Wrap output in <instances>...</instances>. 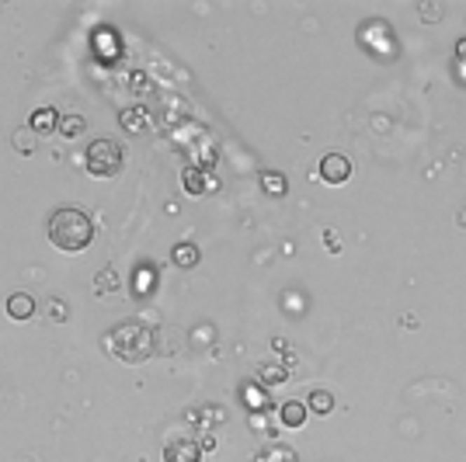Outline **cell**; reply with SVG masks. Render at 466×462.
<instances>
[{
	"label": "cell",
	"mask_w": 466,
	"mask_h": 462,
	"mask_svg": "<svg viewBox=\"0 0 466 462\" xmlns=\"http://www.w3.org/2000/svg\"><path fill=\"white\" fill-rule=\"evenodd\" d=\"M279 421L285 424V428H303V421H306V407H303V403H296V400L282 403V407H279Z\"/></svg>",
	"instance_id": "9"
},
{
	"label": "cell",
	"mask_w": 466,
	"mask_h": 462,
	"mask_svg": "<svg viewBox=\"0 0 466 462\" xmlns=\"http://www.w3.org/2000/svg\"><path fill=\"white\" fill-rule=\"evenodd\" d=\"M185 188L191 191V195H205V178H202V171L188 167L185 171Z\"/></svg>",
	"instance_id": "19"
},
{
	"label": "cell",
	"mask_w": 466,
	"mask_h": 462,
	"mask_svg": "<svg viewBox=\"0 0 466 462\" xmlns=\"http://www.w3.org/2000/svg\"><path fill=\"white\" fill-rule=\"evenodd\" d=\"M153 285H157V272L153 268H139L136 281H132V292L136 295H146V292H153Z\"/></svg>",
	"instance_id": "16"
},
{
	"label": "cell",
	"mask_w": 466,
	"mask_h": 462,
	"mask_svg": "<svg viewBox=\"0 0 466 462\" xmlns=\"http://www.w3.org/2000/svg\"><path fill=\"white\" fill-rule=\"evenodd\" d=\"M198 449H202V452H212V449H216V442H212V438H209V435H205V438H202V442H198Z\"/></svg>",
	"instance_id": "23"
},
{
	"label": "cell",
	"mask_w": 466,
	"mask_h": 462,
	"mask_svg": "<svg viewBox=\"0 0 466 462\" xmlns=\"http://www.w3.org/2000/svg\"><path fill=\"white\" fill-rule=\"evenodd\" d=\"M56 129H60L67 139H74V136H81V132L88 129V122H84L81 115H74V111H70V115H60V125H56Z\"/></svg>",
	"instance_id": "12"
},
{
	"label": "cell",
	"mask_w": 466,
	"mask_h": 462,
	"mask_svg": "<svg viewBox=\"0 0 466 462\" xmlns=\"http://www.w3.org/2000/svg\"><path fill=\"white\" fill-rule=\"evenodd\" d=\"M122 281H118V275H115V268L108 265V268H101V275H97V281H94V292L97 295H108V292H115Z\"/></svg>",
	"instance_id": "14"
},
{
	"label": "cell",
	"mask_w": 466,
	"mask_h": 462,
	"mask_svg": "<svg viewBox=\"0 0 466 462\" xmlns=\"http://www.w3.org/2000/svg\"><path fill=\"white\" fill-rule=\"evenodd\" d=\"M164 462H202V449H198V442L178 438L164 449Z\"/></svg>",
	"instance_id": "5"
},
{
	"label": "cell",
	"mask_w": 466,
	"mask_h": 462,
	"mask_svg": "<svg viewBox=\"0 0 466 462\" xmlns=\"http://www.w3.org/2000/svg\"><path fill=\"white\" fill-rule=\"evenodd\" d=\"M104 351H108V358H115L122 365H143L153 355V334L139 320H122V323L108 327Z\"/></svg>",
	"instance_id": "1"
},
{
	"label": "cell",
	"mask_w": 466,
	"mask_h": 462,
	"mask_svg": "<svg viewBox=\"0 0 466 462\" xmlns=\"http://www.w3.org/2000/svg\"><path fill=\"white\" fill-rule=\"evenodd\" d=\"M139 125H143L139 115H125V129H139Z\"/></svg>",
	"instance_id": "22"
},
{
	"label": "cell",
	"mask_w": 466,
	"mask_h": 462,
	"mask_svg": "<svg viewBox=\"0 0 466 462\" xmlns=\"http://www.w3.org/2000/svg\"><path fill=\"white\" fill-rule=\"evenodd\" d=\"M202 341H205V344H212V327H195V337H191V344L198 348Z\"/></svg>",
	"instance_id": "21"
},
{
	"label": "cell",
	"mask_w": 466,
	"mask_h": 462,
	"mask_svg": "<svg viewBox=\"0 0 466 462\" xmlns=\"http://www.w3.org/2000/svg\"><path fill=\"white\" fill-rule=\"evenodd\" d=\"M7 316H11V320H32V316H35V299H32L28 292L7 295Z\"/></svg>",
	"instance_id": "7"
},
{
	"label": "cell",
	"mask_w": 466,
	"mask_h": 462,
	"mask_svg": "<svg viewBox=\"0 0 466 462\" xmlns=\"http://www.w3.org/2000/svg\"><path fill=\"white\" fill-rule=\"evenodd\" d=\"M418 14H421V21H442V4H435V0H425V4H418Z\"/></svg>",
	"instance_id": "18"
},
{
	"label": "cell",
	"mask_w": 466,
	"mask_h": 462,
	"mask_svg": "<svg viewBox=\"0 0 466 462\" xmlns=\"http://www.w3.org/2000/svg\"><path fill=\"white\" fill-rule=\"evenodd\" d=\"M254 462H299V459H296V452L285 449V445H268Z\"/></svg>",
	"instance_id": "15"
},
{
	"label": "cell",
	"mask_w": 466,
	"mask_h": 462,
	"mask_svg": "<svg viewBox=\"0 0 466 462\" xmlns=\"http://www.w3.org/2000/svg\"><path fill=\"white\" fill-rule=\"evenodd\" d=\"M49 316H53L56 323H63V320L70 316V309H67V302H63V299H49Z\"/></svg>",
	"instance_id": "20"
},
{
	"label": "cell",
	"mask_w": 466,
	"mask_h": 462,
	"mask_svg": "<svg viewBox=\"0 0 466 462\" xmlns=\"http://www.w3.org/2000/svg\"><path fill=\"white\" fill-rule=\"evenodd\" d=\"M35 146H39V143H35V132H32L28 125H21V129L14 132V150H18V153H25V157H32V153H35Z\"/></svg>",
	"instance_id": "13"
},
{
	"label": "cell",
	"mask_w": 466,
	"mask_h": 462,
	"mask_svg": "<svg viewBox=\"0 0 466 462\" xmlns=\"http://www.w3.org/2000/svg\"><path fill=\"white\" fill-rule=\"evenodd\" d=\"M46 230H49V244L56 251H63V254H81V251L91 247V240H94V219L84 209H77V205L56 209L49 216V226Z\"/></svg>",
	"instance_id": "2"
},
{
	"label": "cell",
	"mask_w": 466,
	"mask_h": 462,
	"mask_svg": "<svg viewBox=\"0 0 466 462\" xmlns=\"http://www.w3.org/2000/svg\"><path fill=\"white\" fill-rule=\"evenodd\" d=\"M56 125H60V115H56V108H35V111H32V122H28V129H32L35 136H49V132H56Z\"/></svg>",
	"instance_id": "6"
},
{
	"label": "cell",
	"mask_w": 466,
	"mask_h": 462,
	"mask_svg": "<svg viewBox=\"0 0 466 462\" xmlns=\"http://www.w3.org/2000/svg\"><path fill=\"white\" fill-rule=\"evenodd\" d=\"M261 188H265L272 198H282V195H285V178H282L279 171H265V174H261Z\"/></svg>",
	"instance_id": "17"
},
{
	"label": "cell",
	"mask_w": 466,
	"mask_h": 462,
	"mask_svg": "<svg viewBox=\"0 0 466 462\" xmlns=\"http://www.w3.org/2000/svg\"><path fill=\"white\" fill-rule=\"evenodd\" d=\"M258 379L268 382V386H279V382L289 379V365H285V362H275V358H268V362L258 365Z\"/></svg>",
	"instance_id": "8"
},
{
	"label": "cell",
	"mask_w": 466,
	"mask_h": 462,
	"mask_svg": "<svg viewBox=\"0 0 466 462\" xmlns=\"http://www.w3.org/2000/svg\"><path fill=\"white\" fill-rule=\"evenodd\" d=\"M460 219H463V223H460V226H466V209H463V216H460Z\"/></svg>",
	"instance_id": "25"
},
{
	"label": "cell",
	"mask_w": 466,
	"mask_h": 462,
	"mask_svg": "<svg viewBox=\"0 0 466 462\" xmlns=\"http://www.w3.org/2000/svg\"><path fill=\"white\" fill-rule=\"evenodd\" d=\"M171 261H174L178 268H195V265H198V247H195V244H178V247L171 251Z\"/></svg>",
	"instance_id": "11"
},
{
	"label": "cell",
	"mask_w": 466,
	"mask_h": 462,
	"mask_svg": "<svg viewBox=\"0 0 466 462\" xmlns=\"http://www.w3.org/2000/svg\"><path fill=\"white\" fill-rule=\"evenodd\" d=\"M320 178H324L327 185H345V181L352 178V160H348L345 153H327V157L320 160Z\"/></svg>",
	"instance_id": "4"
},
{
	"label": "cell",
	"mask_w": 466,
	"mask_h": 462,
	"mask_svg": "<svg viewBox=\"0 0 466 462\" xmlns=\"http://www.w3.org/2000/svg\"><path fill=\"white\" fill-rule=\"evenodd\" d=\"M88 174L91 178H118L122 167H125V146L111 136H97L91 146H88Z\"/></svg>",
	"instance_id": "3"
},
{
	"label": "cell",
	"mask_w": 466,
	"mask_h": 462,
	"mask_svg": "<svg viewBox=\"0 0 466 462\" xmlns=\"http://www.w3.org/2000/svg\"><path fill=\"white\" fill-rule=\"evenodd\" d=\"M306 407H310L317 417H327V414L334 410V396H331V389H313L310 400H306Z\"/></svg>",
	"instance_id": "10"
},
{
	"label": "cell",
	"mask_w": 466,
	"mask_h": 462,
	"mask_svg": "<svg viewBox=\"0 0 466 462\" xmlns=\"http://www.w3.org/2000/svg\"><path fill=\"white\" fill-rule=\"evenodd\" d=\"M456 52H460V56H466V38H460V46H456Z\"/></svg>",
	"instance_id": "24"
}]
</instances>
